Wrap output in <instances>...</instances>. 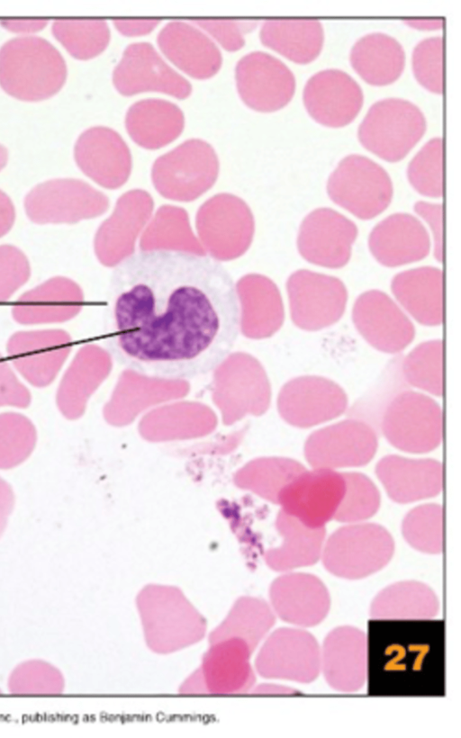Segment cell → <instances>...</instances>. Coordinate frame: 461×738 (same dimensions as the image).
Listing matches in <instances>:
<instances>
[{"instance_id": "cell-1", "label": "cell", "mask_w": 461, "mask_h": 738, "mask_svg": "<svg viewBox=\"0 0 461 738\" xmlns=\"http://www.w3.org/2000/svg\"><path fill=\"white\" fill-rule=\"evenodd\" d=\"M241 324L236 284L211 256L140 250L113 270L105 347L139 374L180 380L208 374L227 359Z\"/></svg>"}, {"instance_id": "cell-2", "label": "cell", "mask_w": 461, "mask_h": 738, "mask_svg": "<svg viewBox=\"0 0 461 738\" xmlns=\"http://www.w3.org/2000/svg\"><path fill=\"white\" fill-rule=\"evenodd\" d=\"M67 76L59 51L39 36H20L0 48V86L19 100L36 102L58 93Z\"/></svg>"}, {"instance_id": "cell-3", "label": "cell", "mask_w": 461, "mask_h": 738, "mask_svg": "<svg viewBox=\"0 0 461 738\" xmlns=\"http://www.w3.org/2000/svg\"><path fill=\"white\" fill-rule=\"evenodd\" d=\"M393 553V539L384 527L362 523L334 531L323 544L321 560L330 574L360 580L384 568Z\"/></svg>"}, {"instance_id": "cell-4", "label": "cell", "mask_w": 461, "mask_h": 738, "mask_svg": "<svg viewBox=\"0 0 461 738\" xmlns=\"http://www.w3.org/2000/svg\"><path fill=\"white\" fill-rule=\"evenodd\" d=\"M426 127L425 116L416 104L402 98H384L369 108L357 137L378 158L398 162L420 141Z\"/></svg>"}, {"instance_id": "cell-5", "label": "cell", "mask_w": 461, "mask_h": 738, "mask_svg": "<svg viewBox=\"0 0 461 738\" xmlns=\"http://www.w3.org/2000/svg\"><path fill=\"white\" fill-rule=\"evenodd\" d=\"M330 200L360 220H371L391 203L393 186L387 171L358 154L343 158L327 181Z\"/></svg>"}, {"instance_id": "cell-6", "label": "cell", "mask_w": 461, "mask_h": 738, "mask_svg": "<svg viewBox=\"0 0 461 738\" xmlns=\"http://www.w3.org/2000/svg\"><path fill=\"white\" fill-rule=\"evenodd\" d=\"M379 428L396 448L409 453H427L442 441V410L429 397L404 390L387 406Z\"/></svg>"}, {"instance_id": "cell-7", "label": "cell", "mask_w": 461, "mask_h": 738, "mask_svg": "<svg viewBox=\"0 0 461 738\" xmlns=\"http://www.w3.org/2000/svg\"><path fill=\"white\" fill-rule=\"evenodd\" d=\"M293 323L305 331H319L337 323L343 316L348 290L336 276L299 269L286 283Z\"/></svg>"}, {"instance_id": "cell-8", "label": "cell", "mask_w": 461, "mask_h": 738, "mask_svg": "<svg viewBox=\"0 0 461 738\" xmlns=\"http://www.w3.org/2000/svg\"><path fill=\"white\" fill-rule=\"evenodd\" d=\"M257 668L266 678L311 683L321 673V646L303 628H278L261 648Z\"/></svg>"}, {"instance_id": "cell-9", "label": "cell", "mask_w": 461, "mask_h": 738, "mask_svg": "<svg viewBox=\"0 0 461 738\" xmlns=\"http://www.w3.org/2000/svg\"><path fill=\"white\" fill-rule=\"evenodd\" d=\"M357 225L340 212L321 207L308 213L299 227L296 245L307 262L330 269L345 266L357 239Z\"/></svg>"}, {"instance_id": "cell-10", "label": "cell", "mask_w": 461, "mask_h": 738, "mask_svg": "<svg viewBox=\"0 0 461 738\" xmlns=\"http://www.w3.org/2000/svg\"><path fill=\"white\" fill-rule=\"evenodd\" d=\"M344 493L342 473L331 469L313 468L296 475L279 494L285 513L304 526L317 529L334 518Z\"/></svg>"}, {"instance_id": "cell-11", "label": "cell", "mask_w": 461, "mask_h": 738, "mask_svg": "<svg viewBox=\"0 0 461 738\" xmlns=\"http://www.w3.org/2000/svg\"><path fill=\"white\" fill-rule=\"evenodd\" d=\"M376 430L351 418L313 432L304 446V454L313 468L361 466L371 461L377 448Z\"/></svg>"}, {"instance_id": "cell-12", "label": "cell", "mask_w": 461, "mask_h": 738, "mask_svg": "<svg viewBox=\"0 0 461 738\" xmlns=\"http://www.w3.org/2000/svg\"><path fill=\"white\" fill-rule=\"evenodd\" d=\"M351 318L361 337L376 350L398 354L415 338V327L405 311L380 290L362 292L355 301Z\"/></svg>"}, {"instance_id": "cell-13", "label": "cell", "mask_w": 461, "mask_h": 738, "mask_svg": "<svg viewBox=\"0 0 461 738\" xmlns=\"http://www.w3.org/2000/svg\"><path fill=\"white\" fill-rule=\"evenodd\" d=\"M70 348V336L59 328L16 331L6 342L13 368L37 388L47 387L56 379Z\"/></svg>"}, {"instance_id": "cell-14", "label": "cell", "mask_w": 461, "mask_h": 738, "mask_svg": "<svg viewBox=\"0 0 461 738\" xmlns=\"http://www.w3.org/2000/svg\"><path fill=\"white\" fill-rule=\"evenodd\" d=\"M236 85L241 100L263 112L282 109L292 100L296 87L291 69L277 58L253 51L237 63Z\"/></svg>"}, {"instance_id": "cell-15", "label": "cell", "mask_w": 461, "mask_h": 738, "mask_svg": "<svg viewBox=\"0 0 461 738\" xmlns=\"http://www.w3.org/2000/svg\"><path fill=\"white\" fill-rule=\"evenodd\" d=\"M113 83L122 95L160 92L178 99L189 96L190 83L172 68L149 42H134L123 51L113 72Z\"/></svg>"}, {"instance_id": "cell-16", "label": "cell", "mask_w": 461, "mask_h": 738, "mask_svg": "<svg viewBox=\"0 0 461 738\" xmlns=\"http://www.w3.org/2000/svg\"><path fill=\"white\" fill-rule=\"evenodd\" d=\"M218 170L213 148L203 140L190 139L155 160L152 178L166 193L194 194L210 185Z\"/></svg>"}, {"instance_id": "cell-17", "label": "cell", "mask_w": 461, "mask_h": 738, "mask_svg": "<svg viewBox=\"0 0 461 738\" xmlns=\"http://www.w3.org/2000/svg\"><path fill=\"white\" fill-rule=\"evenodd\" d=\"M303 100L309 115L330 128L349 124L360 112L364 95L348 73L335 68L315 73L306 82Z\"/></svg>"}, {"instance_id": "cell-18", "label": "cell", "mask_w": 461, "mask_h": 738, "mask_svg": "<svg viewBox=\"0 0 461 738\" xmlns=\"http://www.w3.org/2000/svg\"><path fill=\"white\" fill-rule=\"evenodd\" d=\"M98 192L75 178H54L32 187L23 200L24 212L35 224L73 223L100 201Z\"/></svg>"}, {"instance_id": "cell-19", "label": "cell", "mask_w": 461, "mask_h": 738, "mask_svg": "<svg viewBox=\"0 0 461 738\" xmlns=\"http://www.w3.org/2000/svg\"><path fill=\"white\" fill-rule=\"evenodd\" d=\"M348 405L344 391L334 382L320 376L292 379L284 387L280 410L285 419L297 428H309L333 419Z\"/></svg>"}, {"instance_id": "cell-20", "label": "cell", "mask_w": 461, "mask_h": 738, "mask_svg": "<svg viewBox=\"0 0 461 738\" xmlns=\"http://www.w3.org/2000/svg\"><path fill=\"white\" fill-rule=\"evenodd\" d=\"M269 596L276 614L301 628L321 624L330 609L326 585L312 573L285 572L271 584Z\"/></svg>"}, {"instance_id": "cell-21", "label": "cell", "mask_w": 461, "mask_h": 738, "mask_svg": "<svg viewBox=\"0 0 461 738\" xmlns=\"http://www.w3.org/2000/svg\"><path fill=\"white\" fill-rule=\"evenodd\" d=\"M321 672L336 691L353 693L360 690L367 675L366 634L348 625L330 630L321 647Z\"/></svg>"}, {"instance_id": "cell-22", "label": "cell", "mask_w": 461, "mask_h": 738, "mask_svg": "<svg viewBox=\"0 0 461 738\" xmlns=\"http://www.w3.org/2000/svg\"><path fill=\"white\" fill-rule=\"evenodd\" d=\"M368 248L380 265L397 267L427 257L431 250V238L418 218L410 213L397 212L384 218L372 229Z\"/></svg>"}, {"instance_id": "cell-23", "label": "cell", "mask_w": 461, "mask_h": 738, "mask_svg": "<svg viewBox=\"0 0 461 738\" xmlns=\"http://www.w3.org/2000/svg\"><path fill=\"white\" fill-rule=\"evenodd\" d=\"M74 158L87 176L108 187L124 182L132 165L130 148L122 136L104 126L88 128L79 135Z\"/></svg>"}, {"instance_id": "cell-24", "label": "cell", "mask_w": 461, "mask_h": 738, "mask_svg": "<svg viewBox=\"0 0 461 738\" xmlns=\"http://www.w3.org/2000/svg\"><path fill=\"white\" fill-rule=\"evenodd\" d=\"M158 45L176 68L194 78H210L221 68L222 57L218 47L188 22L167 23L158 35Z\"/></svg>"}, {"instance_id": "cell-25", "label": "cell", "mask_w": 461, "mask_h": 738, "mask_svg": "<svg viewBox=\"0 0 461 738\" xmlns=\"http://www.w3.org/2000/svg\"><path fill=\"white\" fill-rule=\"evenodd\" d=\"M79 306L77 285L67 277L56 275L20 295L11 314L22 325L61 323L73 318Z\"/></svg>"}, {"instance_id": "cell-26", "label": "cell", "mask_w": 461, "mask_h": 738, "mask_svg": "<svg viewBox=\"0 0 461 738\" xmlns=\"http://www.w3.org/2000/svg\"><path fill=\"white\" fill-rule=\"evenodd\" d=\"M376 474L388 496L399 503L434 497L443 487L442 464L431 459L388 455L377 464Z\"/></svg>"}, {"instance_id": "cell-27", "label": "cell", "mask_w": 461, "mask_h": 738, "mask_svg": "<svg viewBox=\"0 0 461 738\" xmlns=\"http://www.w3.org/2000/svg\"><path fill=\"white\" fill-rule=\"evenodd\" d=\"M443 271L420 266L395 274L391 291L401 308L423 326L438 327L444 320Z\"/></svg>"}, {"instance_id": "cell-28", "label": "cell", "mask_w": 461, "mask_h": 738, "mask_svg": "<svg viewBox=\"0 0 461 738\" xmlns=\"http://www.w3.org/2000/svg\"><path fill=\"white\" fill-rule=\"evenodd\" d=\"M184 113L175 104L159 98L137 101L130 106L125 127L139 146L156 149L174 141L182 132Z\"/></svg>"}, {"instance_id": "cell-29", "label": "cell", "mask_w": 461, "mask_h": 738, "mask_svg": "<svg viewBox=\"0 0 461 738\" xmlns=\"http://www.w3.org/2000/svg\"><path fill=\"white\" fill-rule=\"evenodd\" d=\"M350 64L367 84L383 86L395 82L405 66V52L393 37L372 32L358 39L353 45Z\"/></svg>"}, {"instance_id": "cell-30", "label": "cell", "mask_w": 461, "mask_h": 738, "mask_svg": "<svg viewBox=\"0 0 461 738\" xmlns=\"http://www.w3.org/2000/svg\"><path fill=\"white\" fill-rule=\"evenodd\" d=\"M259 38L266 47L294 63L303 65L320 55L324 32L316 19H270L263 22Z\"/></svg>"}, {"instance_id": "cell-31", "label": "cell", "mask_w": 461, "mask_h": 738, "mask_svg": "<svg viewBox=\"0 0 461 738\" xmlns=\"http://www.w3.org/2000/svg\"><path fill=\"white\" fill-rule=\"evenodd\" d=\"M439 608L438 598L429 585L408 580L380 590L370 604L369 616L374 619H432Z\"/></svg>"}, {"instance_id": "cell-32", "label": "cell", "mask_w": 461, "mask_h": 738, "mask_svg": "<svg viewBox=\"0 0 461 738\" xmlns=\"http://www.w3.org/2000/svg\"><path fill=\"white\" fill-rule=\"evenodd\" d=\"M278 527L284 542L267 556L273 570L290 572L312 566L321 559L326 535L324 527L310 528L286 513L280 516Z\"/></svg>"}, {"instance_id": "cell-33", "label": "cell", "mask_w": 461, "mask_h": 738, "mask_svg": "<svg viewBox=\"0 0 461 738\" xmlns=\"http://www.w3.org/2000/svg\"><path fill=\"white\" fill-rule=\"evenodd\" d=\"M51 32L71 56L81 60L102 53L111 38L109 26L103 19H57Z\"/></svg>"}, {"instance_id": "cell-34", "label": "cell", "mask_w": 461, "mask_h": 738, "mask_svg": "<svg viewBox=\"0 0 461 738\" xmlns=\"http://www.w3.org/2000/svg\"><path fill=\"white\" fill-rule=\"evenodd\" d=\"M443 340L424 341L415 346L401 364L406 383L433 395L443 394Z\"/></svg>"}, {"instance_id": "cell-35", "label": "cell", "mask_w": 461, "mask_h": 738, "mask_svg": "<svg viewBox=\"0 0 461 738\" xmlns=\"http://www.w3.org/2000/svg\"><path fill=\"white\" fill-rule=\"evenodd\" d=\"M36 442V428L28 417L14 411L0 413V470L23 464L34 450Z\"/></svg>"}, {"instance_id": "cell-36", "label": "cell", "mask_w": 461, "mask_h": 738, "mask_svg": "<svg viewBox=\"0 0 461 738\" xmlns=\"http://www.w3.org/2000/svg\"><path fill=\"white\" fill-rule=\"evenodd\" d=\"M402 532L414 549L429 554L443 550V508L437 504H425L411 510L403 519Z\"/></svg>"}, {"instance_id": "cell-37", "label": "cell", "mask_w": 461, "mask_h": 738, "mask_svg": "<svg viewBox=\"0 0 461 738\" xmlns=\"http://www.w3.org/2000/svg\"><path fill=\"white\" fill-rule=\"evenodd\" d=\"M61 671L51 663L39 659L16 665L7 680L10 693L15 695H57L64 690Z\"/></svg>"}, {"instance_id": "cell-38", "label": "cell", "mask_w": 461, "mask_h": 738, "mask_svg": "<svg viewBox=\"0 0 461 738\" xmlns=\"http://www.w3.org/2000/svg\"><path fill=\"white\" fill-rule=\"evenodd\" d=\"M411 185L420 194L430 198L443 196V140L437 137L427 141L407 167Z\"/></svg>"}, {"instance_id": "cell-39", "label": "cell", "mask_w": 461, "mask_h": 738, "mask_svg": "<svg viewBox=\"0 0 461 738\" xmlns=\"http://www.w3.org/2000/svg\"><path fill=\"white\" fill-rule=\"evenodd\" d=\"M345 493L334 518L340 522H359L371 518L380 506L379 491L372 481L358 472L342 473Z\"/></svg>"}, {"instance_id": "cell-40", "label": "cell", "mask_w": 461, "mask_h": 738, "mask_svg": "<svg viewBox=\"0 0 461 738\" xmlns=\"http://www.w3.org/2000/svg\"><path fill=\"white\" fill-rule=\"evenodd\" d=\"M412 71L416 80L428 91L443 93V39L429 37L413 49Z\"/></svg>"}, {"instance_id": "cell-41", "label": "cell", "mask_w": 461, "mask_h": 738, "mask_svg": "<svg viewBox=\"0 0 461 738\" xmlns=\"http://www.w3.org/2000/svg\"><path fill=\"white\" fill-rule=\"evenodd\" d=\"M30 275V262L25 254L14 245H0V302L8 301Z\"/></svg>"}, {"instance_id": "cell-42", "label": "cell", "mask_w": 461, "mask_h": 738, "mask_svg": "<svg viewBox=\"0 0 461 738\" xmlns=\"http://www.w3.org/2000/svg\"><path fill=\"white\" fill-rule=\"evenodd\" d=\"M191 22L199 26L228 51H236L245 44L244 34L257 25L254 21L233 19H196Z\"/></svg>"}, {"instance_id": "cell-43", "label": "cell", "mask_w": 461, "mask_h": 738, "mask_svg": "<svg viewBox=\"0 0 461 738\" xmlns=\"http://www.w3.org/2000/svg\"><path fill=\"white\" fill-rule=\"evenodd\" d=\"M32 400L29 389L0 353V408H27Z\"/></svg>"}, {"instance_id": "cell-44", "label": "cell", "mask_w": 461, "mask_h": 738, "mask_svg": "<svg viewBox=\"0 0 461 738\" xmlns=\"http://www.w3.org/2000/svg\"><path fill=\"white\" fill-rule=\"evenodd\" d=\"M414 212L424 220L429 228L432 236L434 257L439 263L443 262V205L424 201L414 204Z\"/></svg>"}, {"instance_id": "cell-45", "label": "cell", "mask_w": 461, "mask_h": 738, "mask_svg": "<svg viewBox=\"0 0 461 738\" xmlns=\"http://www.w3.org/2000/svg\"><path fill=\"white\" fill-rule=\"evenodd\" d=\"M161 22L158 19H115L116 30L124 36H140L151 32Z\"/></svg>"}, {"instance_id": "cell-46", "label": "cell", "mask_w": 461, "mask_h": 738, "mask_svg": "<svg viewBox=\"0 0 461 738\" xmlns=\"http://www.w3.org/2000/svg\"><path fill=\"white\" fill-rule=\"evenodd\" d=\"M14 494L11 485L0 476V537L14 509Z\"/></svg>"}, {"instance_id": "cell-47", "label": "cell", "mask_w": 461, "mask_h": 738, "mask_svg": "<svg viewBox=\"0 0 461 738\" xmlns=\"http://www.w3.org/2000/svg\"><path fill=\"white\" fill-rule=\"evenodd\" d=\"M48 22L47 19H5L0 24L13 32L32 33L43 29Z\"/></svg>"}, {"instance_id": "cell-48", "label": "cell", "mask_w": 461, "mask_h": 738, "mask_svg": "<svg viewBox=\"0 0 461 738\" xmlns=\"http://www.w3.org/2000/svg\"><path fill=\"white\" fill-rule=\"evenodd\" d=\"M15 220V209L10 197L0 190V238L12 229Z\"/></svg>"}, {"instance_id": "cell-49", "label": "cell", "mask_w": 461, "mask_h": 738, "mask_svg": "<svg viewBox=\"0 0 461 738\" xmlns=\"http://www.w3.org/2000/svg\"><path fill=\"white\" fill-rule=\"evenodd\" d=\"M403 22L414 29L423 31L441 29L444 23L442 18L405 19Z\"/></svg>"}, {"instance_id": "cell-50", "label": "cell", "mask_w": 461, "mask_h": 738, "mask_svg": "<svg viewBox=\"0 0 461 738\" xmlns=\"http://www.w3.org/2000/svg\"><path fill=\"white\" fill-rule=\"evenodd\" d=\"M258 691L264 693H271V694H281V695H294L298 693L299 691L295 688L291 687H286L284 685H274V684H266L262 685Z\"/></svg>"}, {"instance_id": "cell-51", "label": "cell", "mask_w": 461, "mask_h": 738, "mask_svg": "<svg viewBox=\"0 0 461 738\" xmlns=\"http://www.w3.org/2000/svg\"><path fill=\"white\" fill-rule=\"evenodd\" d=\"M7 150L6 148L0 144V170L5 166L7 162Z\"/></svg>"}, {"instance_id": "cell-52", "label": "cell", "mask_w": 461, "mask_h": 738, "mask_svg": "<svg viewBox=\"0 0 461 738\" xmlns=\"http://www.w3.org/2000/svg\"><path fill=\"white\" fill-rule=\"evenodd\" d=\"M2 693H3V692H2V690L0 689V694H2Z\"/></svg>"}]
</instances>
